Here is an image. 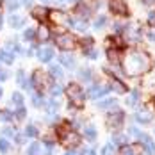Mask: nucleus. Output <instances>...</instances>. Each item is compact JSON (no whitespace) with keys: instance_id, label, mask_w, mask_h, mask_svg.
<instances>
[{"instance_id":"obj_4","label":"nucleus","mask_w":155,"mask_h":155,"mask_svg":"<svg viewBox=\"0 0 155 155\" xmlns=\"http://www.w3.org/2000/svg\"><path fill=\"white\" fill-rule=\"evenodd\" d=\"M123 121V110H112L107 116V125L109 127H120Z\"/></svg>"},{"instance_id":"obj_45","label":"nucleus","mask_w":155,"mask_h":155,"mask_svg":"<svg viewBox=\"0 0 155 155\" xmlns=\"http://www.w3.org/2000/svg\"><path fill=\"white\" fill-rule=\"evenodd\" d=\"M148 38H150V39L155 43V32H150V34H148Z\"/></svg>"},{"instance_id":"obj_53","label":"nucleus","mask_w":155,"mask_h":155,"mask_svg":"<svg viewBox=\"0 0 155 155\" xmlns=\"http://www.w3.org/2000/svg\"><path fill=\"white\" fill-rule=\"evenodd\" d=\"M0 25H2V16H0Z\"/></svg>"},{"instance_id":"obj_26","label":"nucleus","mask_w":155,"mask_h":155,"mask_svg":"<svg viewBox=\"0 0 155 155\" xmlns=\"http://www.w3.org/2000/svg\"><path fill=\"white\" fill-rule=\"evenodd\" d=\"M13 104L15 105H21L23 104V96L20 93H13Z\"/></svg>"},{"instance_id":"obj_30","label":"nucleus","mask_w":155,"mask_h":155,"mask_svg":"<svg viewBox=\"0 0 155 155\" xmlns=\"http://www.w3.org/2000/svg\"><path fill=\"white\" fill-rule=\"evenodd\" d=\"M50 73H52L54 77H62V71H61L59 66H52V68H50Z\"/></svg>"},{"instance_id":"obj_50","label":"nucleus","mask_w":155,"mask_h":155,"mask_svg":"<svg viewBox=\"0 0 155 155\" xmlns=\"http://www.w3.org/2000/svg\"><path fill=\"white\" fill-rule=\"evenodd\" d=\"M16 141H18V143L21 144V143H23V137H21V136H16Z\"/></svg>"},{"instance_id":"obj_34","label":"nucleus","mask_w":155,"mask_h":155,"mask_svg":"<svg viewBox=\"0 0 155 155\" xmlns=\"http://www.w3.org/2000/svg\"><path fill=\"white\" fill-rule=\"evenodd\" d=\"M80 77L84 78V80H89V78H91V71L84 68V70H80Z\"/></svg>"},{"instance_id":"obj_7","label":"nucleus","mask_w":155,"mask_h":155,"mask_svg":"<svg viewBox=\"0 0 155 155\" xmlns=\"http://www.w3.org/2000/svg\"><path fill=\"white\" fill-rule=\"evenodd\" d=\"M110 9L114 11V13H118V15H127V4H125V0H110Z\"/></svg>"},{"instance_id":"obj_27","label":"nucleus","mask_w":155,"mask_h":155,"mask_svg":"<svg viewBox=\"0 0 155 155\" xmlns=\"http://www.w3.org/2000/svg\"><path fill=\"white\" fill-rule=\"evenodd\" d=\"M102 155H114V148H112V144H105V146L102 148Z\"/></svg>"},{"instance_id":"obj_13","label":"nucleus","mask_w":155,"mask_h":155,"mask_svg":"<svg viewBox=\"0 0 155 155\" xmlns=\"http://www.w3.org/2000/svg\"><path fill=\"white\" fill-rule=\"evenodd\" d=\"M34 18H38V20H45L48 16V11L45 9V7H34Z\"/></svg>"},{"instance_id":"obj_10","label":"nucleus","mask_w":155,"mask_h":155,"mask_svg":"<svg viewBox=\"0 0 155 155\" xmlns=\"http://www.w3.org/2000/svg\"><path fill=\"white\" fill-rule=\"evenodd\" d=\"M136 118H137L139 123H150V121L153 120V114H152L148 109H141L139 112L136 114Z\"/></svg>"},{"instance_id":"obj_20","label":"nucleus","mask_w":155,"mask_h":155,"mask_svg":"<svg viewBox=\"0 0 155 155\" xmlns=\"http://www.w3.org/2000/svg\"><path fill=\"white\" fill-rule=\"evenodd\" d=\"M137 100H139V91H137V89H134L132 94H130V98L127 100V104H128V105H136V104H137Z\"/></svg>"},{"instance_id":"obj_28","label":"nucleus","mask_w":155,"mask_h":155,"mask_svg":"<svg viewBox=\"0 0 155 155\" xmlns=\"http://www.w3.org/2000/svg\"><path fill=\"white\" fill-rule=\"evenodd\" d=\"M105 21H107V18H105V16H100V18L94 21V27H96V29H102V27L105 25Z\"/></svg>"},{"instance_id":"obj_12","label":"nucleus","mask_w":155,"mask_h":155,"mask_svg":"<svg viewBox=\"0 0 155 155\" xmlns=\"http://www.w3.org/2000/svg\"><path fill=\"white\" fill-rule=\"evenodd\" d=\"M23 18L21 16H16V15H13V16H9V25L11 27H15V29H18V27H21L23 25Z\"/></svg>"},{"instance_id":"obj_42","label":"nucleus","mask_w":155,"mask_h":155,"mask_svg":"<svg viewBox=\"0 0 155 155\" xmlns=\"http://www.w3.org/2000/svg\"><path fill=\"white\" fill-rule=\"evenodd\" d=\"M84 45H86V47H91V45H93V39H91V38L84 39Z\"/></svg>"},{"instance_id":"obj_3","label":"nucleus","mask_w":155,"mask_h":155,"mask_svg":"<svg viewBox=\"0 0 155 155\" xmlns=\"http://www.w3.org/2000/svg\"><path fill=\"white\" fill-rule=\"evenodd\" d=\"M57 47L61 48V50H71V48L75 47V43H77V39L73 38V34H68V32H64V34H59L57 36Z\"/></svg>"},{"instance_id":"obj_5","label":"nucleus","mask_w":155,"mask_h":155,"mask_svg":"<svg viewBox=\"0 0 155 155\" xmlns=\"http://www.w3.org/2000/svg\"><path fill=\"white\" fill-rule=\"evenodd\" d=\"M48 82L47 75H45V71H41V70H36L34 73H32V84H36L38 87H45Z\"/></svg>"},{"instance_id":"obj_18","label":"nucleus","mask_w":155,"mask_h":155,"mask_svg":"<svg viewBox=\"0 0 155 155\" xmlns=\"http://www.w3.org/2000/svg\"><path fill=\"white\" fill-rule=\"evenodd\" d=\"M61 62L66 66V68H73V66H75V59H73V55H61Z\"/></svg>"},{"instance_id":"obj_35","label":"nucleus","mask_w":155,"mask_h":155,"mask_svg":"<svg viewBox=\"0 0 155 155\" xmlns=\"http://www.w3.org/2000/svg\"><path fill=\"white\" fill-rule=\"evenodd\" d=\"M18 5H20V2H18V0H9V2H7V7H9L11 11L18 9Z\"/></svg>"},{"instance_id":"obj_33","label":"nucleus","mask_w":155,"mask_h":155,"mask_svg":"<svg viewBox=\"0 0 155 155\" xmlns=\"http://www.w3.org/2000/svg\"><path fill=\"white\" fill-rule=\"evenodd\" d=\"M15 118H16V120H23V118H25V109H23V107L18 109V110H16V114H15Z\"/></svg>"},{"instance_id":"obj_8","label":"nucleus","mask_w":155,"mask_h":155,"mask_svg":"<svg viewBox=\"0 0 155 155\" xmlns=\"http://www.w3.org/2000/svg\"><path fill=\"white\" fill-rule=\"evenodd\" d=\"M62 143L66 146H77L78 143H80V137H78V134H75V132H68V134L62 136Z\"/></svg>"},{"instance_id":"obj_40","label":"nucleus","mask_w":155,"mask_h":155,"mask_svg":"<svg viewBox=\"0 0 155 155\" xmlns=\"http://www.w3.org/2000/svg\"><path fill=\"white\" fill-rule=\"evenodd\" d=\"M4 134H5V136H15V130H13V128H5Z\"/></svg>"},{"instance_id":"obj_25","label":"nucleus","mask_w":155,"mask_h":155,"mask_svg":"<svg viewBox=\"0 0 155 155\" xmlns=\"http://www.w3.org/2000/svg\"><path fill=\"white\" fill-rule=\"evenodd\" d=\"M0 152L2 153H7L9 152V143H7V139H0Z\"/></svg>"},{"instance_id":"obj_29","label":"nucleus","mask_w":155,"mask_h":155,"mask_svg":"<svg viewBox=\"0 0 155 155\" xmlns=\"http://www.w3.org/2000/svg\"><path fill=\"white\" fill-rule=\"evenodd\" d=\"M32 104H34L36 107H41V105H43V98H41V94H34V98H32Z\"/></svg>"},{"instance_id":"obj_17","label":"nucleus","mask_w":155,"mask_h":155,"mask_svg":"<svg viewBox=\"0 0 155 155\" xmlns=\"http://www.w3.org/2000/svg\"><path fill=\"white\" fill-rule=\"evenodd\" d=\"M27 155H41V144L39 143H32L27 150Z\"/></svg>"},{"instance_id":"obj_14","label":"nucleus","mask_w":155,"mask_h":155,"mask_svg":"<svg viewBox=\"0 0 155 155\" xmlns=\"http://www.w3.org/2000/svg\"><path fill=\"white\" fill-rule=\"evenodd\" d=\"M0 61H4L5 64H13L15 57H13V54H9L7 50H0Z\"/></svg>"},{"instance_id":"obj_32","label":"nucleus","mask_w":155,"mask_h":155,"mask_svg":"<svg viewBox=\"0 0 155 155\" xmlns=\"http://www.w3.org/2000/svg\"><path fill=\"white\" fill-rule=\"evenodd\" d=\"M25 134H27V136H31V137H34V136H38V130H36L32 125H29V127L25 128Z\"/></svg>"},{"instance_id":"obj_52","label":"nucleus","mask_w":155,"mask_h":155,"mask_svg":"<svg viewBox=\"0 0 155 155\" xmlns=\"http://www.w3.org/2000/svg\"><path fill=\"white\" fill-rule=\"evenodd\" d=\"M64 2H70V4H71V2H77V0H64Z\"/></svg>"},{"instance_id":"obj_24","label":"nucleus","mask_w":155,"mask_h":155,"mask_svg":"<svg viewBox=\"0 0 155 155\" xmlns=\"http://www.w3.org/2000/svg\"><path fill=\"white\" fill-rule=\"evenodd\" d=\"M109 59H110V62H120V54L116 52V50H109Z\"/></svg>"},{"instance_id":"obj_21","label":"nucleus","mask_w":155,"mask_h":155,"mask_svg":"<svg viewBox=\"0 0 155 155\" xmlns=\"http://www.w3.org/2000/svg\"><path fill=\"white\" fill-rule=\"evenodd\" d=\"M102 109H107V107H112V105H116V98H107V100H104V102H100L98 104Z\"/></svg>"},{"instance_id":"obj_46","label":"nucleus","mask_w":155,"mask_h":155,"mask_svg":"<svg viewBox=\"0 0 155 155\" xmlns=\"http://www.w3.org/2000/svg\"><path fill=\"white\" fill-rule=\"evenodd\" d=\"M114 31L120 32V31H121V25H120V23H116V25H114Z\"/></svg>"},{"instance_id":"obj_37","label":"nucleus","mask_w":155,"mask_h":155,"mask_svg":"<svg viewBox=\"0 0 155 155\" xmlns=\"http://www.w3.org/2000/svg\"><path fill=\"white\" fill-rule=\"evenodd\" d=\"M11 118H13V114H11L9 110H4V114H2V120H4V121H9Z\"/></svg>"},{"instance_id":"obj_23","label":"nucleus","mask_w":155,"mask_h":155,"mask_svg":"<svg viewBox=\"0 0 155 155\" xmlns=\"http://www.w3.org/2000/svg\"><path fill=\"white\" fill-rule=\"evenodd\" d=\"M86 137L89 141L96 139V130H94V127H87V128H86Z\"/></svg>"},{"instance_id":"obj_2","label":"nucleus","mask_w":155,"mask_h":155,"mask_svg":"<svg viewBox=\"0 0 155 155\" xmlns=\"http://www.w3.org/2000/svg\"><path fill=\"white\" fill-rule=\"evenodd\" d=\"M66 94H68V98H70L75 105H82V104H84L86 94H84V91L78 87L77 84H70V86L66 87Z\"/></svg>"},{"instance_id":"obj_9","label":"nucleus","mask_w":155,"mask_h":155,"mask_svg":"<svg viewBox=\"0 0 155 155\" xmlns=\"http://www.w3.org/2000/svg\"><path fill=\"white\" fill-rule=\"evenodd\" d=\"M38 57H39V61H43V62H48L52 57H54V50L50 47H43V48H39L38 50Z\"/></svg>"},{"instance_id":"obj_31","label":"nucleus","mask_w":155,"mask_h":155,"mask_svg":"<svg viewBox=\"0 0 155 155\" xmlns=\"http://www.w3.org/2000/svg\"><path fill=\"white\" fill-rule=\"evenodd\" d=\"M34 36H36V32L32 31V29H27V31H25V34H23V38H25L27 41H32V39H34Z\"/></svg>"},{"instance_id":"obj_16","label":"nucleus","mask_w":155,"mask_h":155,"mask_svg":"<svg viewBox=\"0 0 155 155\" xmlns=\"http://www.w3.org/2000/svg\"><path fill=\"white\" fill-rule=\"evenodd\" d=\"M48 36H50V32H48V27L41 25V27H39V31H38V39H39V41H47Z\"/></svg>"},{"instance_id":"obj_55","label":"nucleus","mask_w":155,"mask_h":155,"mask_svg":"<svg viewBox=\"0 0 155 155\" xmlns=\"http://www.w3.org/2000/svg\"><path fill=\"white\" fill-rule=\"evenodd\" d=\"M47 155H48V153H47Z\"/></svg>"},{"instance_id":"obj_15","label":"nucleus","mask_w":155,"mask_h":155,"mask_svg":"<svg viewBox=\"0 0 155 155\" xmlns=\"http://www.w3.org/2000/svg\"><path fill=\"white\" fill-rule=\"evenodd\" d=\"M18 84L21 86V87H27V89H31V84L25 80V73H23V70H18Z\"/></svg>"},{"instance_id":"obj_22","label":"nucleus","mask_w":155,"mask_h":155,"mask_svg":"<svg viewBox=\"0 0 155 155\" xmlns=\"http://www.w3.org/2000/svg\"><path fill=\"white\" fill-rule=\"evenodd\" d=\"M110 87H112V89H116L118 93H125V91H127V87H125V86L121 84V82H120V80H114Z\"/></svg>"},{"instance_id":"obj_49","label":"nucleus","mask_w":155,"mask_h":155,"mask_svg":"<svg viewBox=\"0 0 155 155\" xmlns=\"http://www.w3.org/2000/svg\"><path fill=\"white\" fill-rule=\"evenodd\" d=\"M84 155H96V153H94V150H89V152L86 150V153H84Z\"/></svg>"},{"instance_id":"obj_36","label":"nucleus","mask_w":155,"mask_h":155,"mask_svg":"<svg viewBox=\"0 0 155 155\" xmlns=\"http://www.w3.org/2000/svg\"><path fill=\"white\" fill-rule=\"evenodd\" d=\"M125 141H127L125 136H116V137H114V143H116V144H125Z\"/></svg>"},{"instance_id":"obj_43","label":"nucleus","mask_w":155,"mask_h":155,"mask_svg":"<svg viewBox=\"0 0 155 155\" xmlns=\"http://www.w3.org/2000/svg\"><path fill=\"white\" fill-rule=\"evenodd\" d=\"M87 54H89V57H91V59H94V57H96V50H93V48H91Z\"/></svg>"},{"instance_id":"obj_19","label":"nucleus","mask_w":155,"mask_h":155,"mask_svg":"<svg viewBox=\"0 0 155 155\" xmlns=\"http://www.w3.org/2000/svg\"><path fill=\"white\" fill-rule=\"evenodd\" d=\"M136 150H137L136 146H127V144H123L121 150H120V153L121 155H134L136 153Z\"/></svg>"},{"instance_id":"obj_6","label":"nucleus","mask_w":155,"mask_h":155,"mask_svg":"<svg viewBox=\"0 0 155 155\" xmlns=\"http://www.w3.org/2000/svg\"><path fill=\"white\" fill-rule=\"evenodd\" d=\"M110 89V87H107V86H91L89 89H87V96L89 98H100L102 94H105Z\"/></svg>"},{"instance_id":"obj_38","label":"nucleus","mask_w":155,"mask_h":155,"mask_svg":"<svg viewBox=\"0 0 155 155\" xmlns=\"http://www.w3.org/2000/svg\"><path fill=\"white\" fill-rule=\"evenodd\" d=\"M61 86H54V87H52V94H54V96H57V94H61Z\"/></svg>"},{"instance_id":"obj_44","label":"nucleus","mask_w":155,"mask_h":155,"mask_svg":"<svg viewBox=\"0 0 155 155\" xmlns=\"http://www.w3.org/2000/svg\"><path fill=\"white\" fill-rule=\"evenodd\" d=\"M23 5H27V7H31V5H32V0H23Z\"/></svg>"},{"instance_id":"obj_39","label":"nucleus","mask_w":155,"mask_h":155,"mask_svg":"<svg viewBox=\"0 0 155 155\" xmlns=\"http://www.w3.org/2000/svg\"><path fill=\"white\" fill-rule=\"evenodd\" d=\"M148 23L155 27V13H150V16H148Z\"/></svg>"},{"instance_id":"obj_41","label":"nucleus","mask_w":155,"mask_h":155,"mask_svg":"<svg viewBox=\"0 0 155 155\" xmlns=\"http://www.w3.org/2000/svg\"><path fill=\"white\" fill-rule=\"evenodd\" d=\"M73 23H75V21H73ZM75 25H77V29H78V31H84V29H86V25H84L82 21H78V23H75Z\"/></svg>"},{"instance_id":"obj_51","label":"nucleus","mask_w":155,"mask_h":155,"mask_svg":"<svg viewBox=\"0 0 155 155\" xmlns=\"http://www.w3.org/2000/svg\"><path fill=\"white\" fill-rule=\"evenodd\" d=\"M64 155H75V153H73V152H66Z\"/></svg>"},{"instance_id":"obj_54","label":"nucleus","mask_w":155,"mask_h":155,"mask_svg":"<svg viewBox=\"0 0 155 155\" xmlns=\"http://www.w3.org/2000/svg\"><path fill=\"white\" fill-rule=\"evenodd\" d=\"M0 96H2V89H0Z\"/></svg>"},{"instance_id":"obj_1","label":"nucleus","mask_w":155,"mask_h":155,"mask_svg":"<svg viewBox=\"0 0 155 155\" xmlns=\"http://www.w3.org/2000/svg\"><path fill=\"white\" fill-rule=\"evenodd\" d=\"M123 66H125V70H127V73L139 75V73L146 71L150 68V59L143 52H130V54L125 55Z\"/></svg>"},{"instance_id":"obj_48","label":"nucleus","mask_w":155,"mask_h":155,"mask_svg":"<svg viewBox=\"0 0 155 155\" xmlns=\"http://www.w3.org/2000/svg\"><path fill=\"white\" fill-rule=\"evenodd\" d=\"M5 77H7V73H5V71H0V80H4Z\"/></svg>"},{"instance_id":"obj_11","label":"nucleus","mask_w":155,"mask_h":155,"mask_svg":"<svg viewBox=\"0 0 155 155\" xmlns=\"http://www.w3.org/2000/svg\"><path fill=\"white\" fill-rule=\"evenodd\" d=\"M139 139H141V143L146 146L148 153H150V155H155V144H153V141L150 139L148 136H144V134H139Z\"/></svg>"},{"instance_id":"obj_47","label":"nucleus","mask_w":155,"mask_h":155,"mask_svg":"<svg viewBox=\"0 0 155 155\" xmlns=\"http://www.w3.org/2000/svg\"><path fill=\"white\" fill-rule=\"evenodd\" d=\"M143 2H144L146 5H152V4H155V0H143Z\"/></svg>"}]
</instances>
